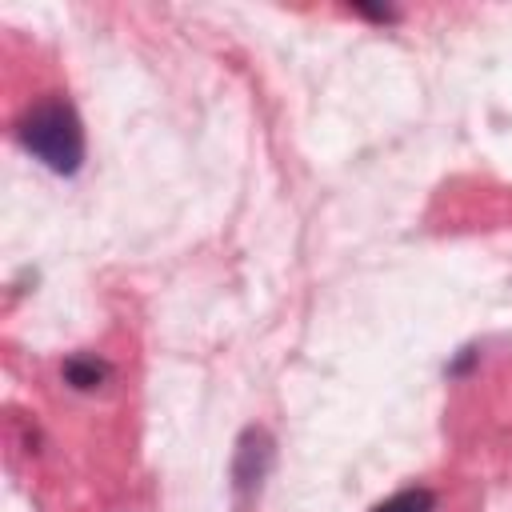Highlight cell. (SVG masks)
Returning a JSON list of instances; mask_svg holds the SVG:
<instances>
[{
  "label": "cell",
  "mask_w": 512,
  "mask_h": 512,
  "mask_svg": "<svg viewBox=\"0 0 512 512\" xmlns=\"http://www.w3.org/2000/svg\"><path fill=\"white\" fill-rule=\"evenodd\" d=\"M16 132H20V144L40 164H48L60 176H72L80 168V160H84V128H80V116L60 96H48V100L32 104L20 116Z\"/></svg>",
  "instance_id": "obj_1"
},
{
  "label": "cell",
  "mask_w": 512,
  "mask_h": 512,
  "mask_svg": "<svg viewBox=\"0 0 512 512\" xmlns=\"http://www.w3.org/2000/svg\"><path fill=\"white\" fill-rule=\"evenodd\" d=\"M268 464H272V440H268L260 428L244 432V440H240V448H236V484H240V488L260 484V476L268 472Z\"/></svg>",
  "instance_id": "obj_2"
},
{
  "label": "cell",
  "mask_w": 512,
  "mask_h": 512,
  "mask_svg": "<svg viewBox=\"0 0 512 512\" xmlns=\"http://www.w3.org/2000/svg\"><path fill=\"white\" fill-rule=\"evenodd\" d=\"M64 380L72 388H96L108 380V364L96 360V356H68L64 360Z\"/></svg>",
  "instance_id": "obj_3"
},
{
  "label": "cell",
  "mask_w": 512,
  "mask_h": 512,
  "mask_svg": "<svg viewBox=\"0 0 512 512\" xmlns=\"http://www.w3.org/2000/svg\"><path fill=\"white\" fill-rule=\"evenodd\" d=\"M436 508V496L428 488H404L396 496H388L384 504H376L372 512H432Z\"/></svg>",
  "instance_id": "obj_4"
}]
</instances>
